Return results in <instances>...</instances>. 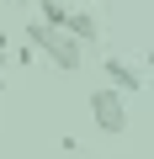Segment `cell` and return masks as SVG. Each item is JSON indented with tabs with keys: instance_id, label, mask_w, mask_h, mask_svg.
<instances>
[{
	"instance_id": "cell-7",
	"label": "cell",
	"mask_w": 154,
	"mask_h": 159,
	"mask_svg": "<svg viewBox=\"0 0 154 159\" xmlns=\"http://www.w3.org/2000/svg\"><path fill=\"white\" fill-rule=\"evenodd\" d=\"M143 69H149V74H154V48H149V53H143Z\"/></svg>"
},
{
	"instance_id": "cell-6",
	"label": "cell",
	"mask_w": 154,
	"mask_h": 159,
	"mask_svg": "<svg viewBox=\"0 0 154 159\" xmlns=\"http://www.w3.org/2000/svg\"><path fill=\"white\" fill-rule=\"evenodd\" d=\"M6 58H11V32H0V69H6Z\"/></svg>"
},
{
	"instance_id": "cell-5",
	"label": "cell",
	"mask_w": 154,
	"mask_h": 159,
	"mask_svg": "<svg viewBox=\"0 0 154 159\" xmlns=\"http://www.w3.org/2000/svg\"><path fill=\"white\" fill-rule=\"evenodd\" d=\"M69 11H74V6H64V0H37V16H43L48 27H64V21H69Z\"/></svg>"
},
{
	"instance_id": "cell-9",
	"label": "cell",
	"mask_w": 154,
	"mask_h": 159,
	"mask_svg": "<svg viewBox=\"0 0 154 159\" xmlns=\"http://www.w3.org/2000/svg\"><path fill=\"white\" fill-rule=\"evenodd\" d=\"M0 85H6V80H0Z\"/></svg>"
},
{
	"instance_id": "cell-2",
	"label": "cell",
	"mask_w": 154,
	"mask_h": 159,
	"mask_svg": "<svg viewBox=\"0 0 154 159\" xmlns=\"http://www.w3.org/2000/svg\"><path fill=\"white\" fill-rule=\"evenodd\" d=\"M85 106H91V117H96V133H106V138H122V133H128V96H122L117 85H96V90L85 96Z\"/></svg>"
},
{
	"instance_id": "cell-3",
	"label": "cell",
	"mask_w": 154,
	"mask_h": 159,
	"mask_svg": "<svg viewBox=\"0 0 154 159\" xmlns=\"http://www.w3.org/2000/svg\"><path fill=\"white\" fill-rule=\"evenodd\" d=\"M101 69H106V85H117L122 96H138V90L149 85V69H138V64H128L122 53H106V64H101Z\"/></svg>"
},
{
	"instance_id": "cell-8",
	"label": "cell",
	"mask_w": 154,
	"mask_h": 159,
	"mask_svg": "<svg viewBox=\"0 0 154 159\" xmlns=\"http://www.w3.org/2000/svg\"><path fill=\"white\" fill-rule=\"evenodd\" d=\"M11 6H32V0H11Z\"/></svg>"
},
{
	"instance_id": "cell-4",
	"label": "cell",
	"mask_w": 154,
	"mask_h": 159,
	"mask_svg": "<svg viewBox=\"0 0 154 159\" xmlns=\"http://www.w3.org/2000/svg\"><path fill=\"white\" fill-rule=\"evenodd\" d=\"M64 27H69L74 37H80V43H96V37H101V16H96V11H85V6H74Z\"/></svg>"
},
{
	"instance_id": "cell-1",
	"label": "cell",
	"mask_w": 154,
	"mask_h": 159,
	"mask_svg": "<svg viewBox=\"0 0 154 159\" xmlns=\"http://www.w3.org/2000/svg\"><path fill=\"white\" fill-rule=\"evenodd\" d=\"M21 43H32L58 74H80V64H85V43L74 37L69 27H48L43 16H32V21L21 27Z\"/></svg>"
}]
</instances>
